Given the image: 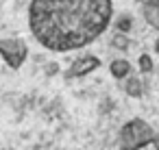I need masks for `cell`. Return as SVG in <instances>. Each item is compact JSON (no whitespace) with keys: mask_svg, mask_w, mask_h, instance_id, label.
Instances as JSON below:
<instances>
[{"mask_svg":"<svg viewBox=\"0 0 159 150\" xmlns=\"http://www.w3.org/2000/svg\"><path fill=\"white\" fill-rule=\"evenodd\" d=\"M137 70H139L142 74H152V72H155V61H152V57H150L148 52L139 55V59H137Z\"/></svg>","mask_w":159,"mask_h":150,"instance_id":"7","label":"cell"},{"mask_svg":"<svg viewBox=\"0 0 159 150\" xmlns=\"http://www.w3.org/2000/svg\"><path fill=\"white\" fill-rule=\"evenodd\" d=\"M131 22H133V20H131L129 15H122V18L118 20V31H122V33H129V31H131Z\"/></svg>","mask_w":159,"mask_h":150,"instance_id":"9","label":"cell"},{"mask_svg":"<svg viewBox=\"0 0 159 150\" xmlns=\"http://www.w3.org/2000/svg\"><path fill=\"white\" fill-rule=\"evenodd\" d=\"M102 65V61L96 57V55H81V57H76L72 63H70V68L63 72V76L66 78H85V76H89V74H94L98 68Z\"/></svg>","mask_w":159,"mask_h":150,"instance_id":"4","label":"cell"},{"mask_svg":"<svg viewBox=\"0 0 159 150\" xmlns=\"http://www.w3.org/2000/svg\"><path fill=\"white\" fill-rule=\"evenodd\" d=\"M113 20V0H31L29 29L46 50L70 52L94 44Z\"/></svg>","mask_w":159,"mask_h":150,"instance_id":"1","label":"cell"},{"mask_svg":"<svg viewBox=\"0 0 159 150\" xmlns=\"http://www.w3.org/2000/svg\"><path fill=\"white\" fill-rule=\"evenodd\" d=\"M129 37H126V33H122V31H118L113 37H111V46L113 48H118V50H126L129 48Z\"/></svg>","mask_w":159,"mask_h":150,"instance_id":"8","label":"cell"},{"mask_svg":"<svg viewBox=\"0 0 159 150\" xmlns=\"http://www.w3.org/2000/svg\"><path fill=\"white\" fill-rule=\"evenodd\" d=\"M29 57V48L22 39H0V59L11 70H20Z\"/></svg>","mask_w":159,"mask_h":150,"instance_id":"3","label":"cell"},{"mask_svg":"<svg viewBox=\"0 0 159 150\" xmlns=\"http://www.w3.org/2000/svg\"><path fill=\"white\" fill-rule=\"evenodd\" d=\"M122 87H124V94L129 96V98H142V94H144V87H142V78L133 72V74H129L124 81H122Z\"/></svg>","mask_w":159,"mask_h":150,"instance_id":"6","label":"cell"},{"mask_svg":"<svg viewBox=\"0 0 159 150\" xmlns=\"http://www.w3.org/2000/svg\"><path fill=\"white\" fill-rule=\"evenodd\" d=\"M109 74H111V78H116V81H124L129 74H133V65H131L129 59L118 57V59H113V61L109 63Z\"/></svg>","mask_w":159,"mask_h":150,"instance_id":"5","label":"cell"},{"mask_svg":"<svg viewBox=\"0 0 159 150\" xmlns=\"http://www.w3.org/2000/svg\"><path fill=\"white\" fill-rule=\"evenodd\" d=\"M150 137H155V130L142 117H133V120H129L120 128V143H122V148H144V143Z\"/></svg>","mask_w":159,"mask_h":150,"instance_id":"2","label":"cell"}]
</instances>
